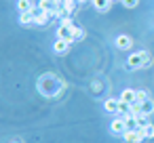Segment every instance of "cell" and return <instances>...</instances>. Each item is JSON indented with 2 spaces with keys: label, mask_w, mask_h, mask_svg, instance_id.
Listing matches in <instances>:
<instances>
[{
  "label": "cell",
  "mask_w": 154,
  "mask_h": 143,
  "mask_svg": "<svg viewBox=\"0 0 154 143\" xmlns=\"http://www.w3.org/2000/svg\"><path fill=\"white\" fill-rule=\"evenodd\" d=\"M36 7H38L40 11H47V13H51V11H53V2H51V0H38Z\"/></svg>",
  "instance_id": "2e32d148"
},
{
  "label": "cell",
  "mask_w": 154,
  "mask_h": 143,
  "mask_svg": "<svg viewBox=\"0 0 154 143\" xmlns=\"http://www.w3.org/2000/svg\"><path fill=\"white\" fill-rule=\"evenodd\" d=\"M137 2H139V0H120V4H122V7H127V9H135V7H137Z\"/></svg>",
  "instance_id": "ffe728a7"
},
{
  "label": "cell",
  "mask_w": 154,
  "mask_h": 143,
  "mask_svg": "<svg viewBox=\"0 0 154 143\" xmlns=\"http://www.w3.org/2000/svg\"><path fill=\"white\" fill-rule=\"evenodd\" d=\"M118 99L125 101V103H135V88H122Z\"/></svg>",
  "instance_id": "8fae6325"
},
{
  "label": "cell",
  "mask_w": 154,
  "mask_h": 143,
  "mask_svg": "<svg viewBox=\"0 0 154 143\" xmlns=\"http://www.w3.org/2000/svg\"><path fill=\"white\" fill-rule=\"evenodd\" d=\"M131 114H133V116H139V114H141V103H139V101L131 103Z\"/></svg>",
  "instance_id": "d6986e66"
},
{
  "label": "cell",
  "mask_w": 154,
  "mask_h": 143,
  "mask_svg": "<svg viewBox=\"0 0 154 143\" xmlns=\"http://www.w3.org/2000/svg\"><path fill=\"white\" fill-rule=\"evenodd\" d=\"M63 9H66L68 15H72V13L78 9V2H76V0H63Z\"/></svg>",
  "instance_id": "9a60e30c"
},
{
  "label": "cell",
  "mask_w": 154,
  "mask_h": 143,
  "mask_svg": "<svg viewBox=\"0 0 154 143\" xmlns=\"http://www.w3.org/2000/svg\"><path fill=\"white\" fill-rule=\"evenodd\" d=\"M9 143H23V141H21V139H19V137H15V139H11V141H9Z\"/></svg>",
  "instance_id": "603a6c76"
},
{
  "label": "cell",
  "mask_w": 154,
  "mask_h": 143,
  "mask_svg": "<svg viewBox=\"0 0 154 143\" xmlns=\"http://www.w3.org/2000/svg\"><path fill=\"white\" fill-rule=\"evenodd\" d=\"M152 112H154V101H152V99L143 101V103H141V114L150 118V114H152Z\"/></svg>",
  "instance_id": "5bb4252c"
},
{
  "label": "cell",
  "mask_w": 154,
  "mask_h": 143,
  "mask_svg": "<svg viewBox=\"0 0 154 143\" xmlns=\"http://www.w3.org/2000/svg\"><path fill=\"white\" fill-rule=\"evenodd\" d=\"M148 99H150V95H148L143 88H137V91H135V101L143 103V101H148Z\"/></svg>",
  "instance_id": "e0dca14e"
},
{
  "label": "cell",
  "mask_w": 154,
  "mask_h": 143,
  "mask_svg": "<svg viewBox=\"0 0 154 143\" xmlns=\"http://www.w3.org/2000/svg\"><path fill=\"white\" fill-rule=\"evenodd\" d=\"M87 34H85V30L82 28H74V34H72V42H78V40H82Z\"/></svg>",
  "instance_id": "ac0fdd59"
},
{
  "label": "cell",
  "mask_w": 154,
  "mask_h": 143,
  "mask_svg": "<svg viewBox=\"0 0 154 143\" xmlns=\"http://www.w3.org/2000/svg\"><path fill=\"white\" fill-rule=\"evenodd\" d=\"M150 63H152V57L148 51H137V53L127 57V67H131V70H139V67H146Z\"/></svg>",
  "instance_id": "7a4b0ae2"
},
{
  "label": "cell",
  "mask_w": 154,
  "mask_h": 143,
  "mask_svg": "<svg viewBox=\"0 0 154 143\" xmlns=\"http://www.w3.org/2000/svg\"><path fill=\"white\" fill-rule=\"evenodd\" d=\"M137 130L146 137V141H148V139H154V124H152V122H148L143 128H137Z\"/></svg>",
  "instance_id": "7c38bea8"
},
{
  "label": "cell",
  "mask_w": 154,
  "mask_h": 143,
  "mask_svg": "<svg viewBox=\"0 0 154 143\" xmlns=\"http://www.w3.org/2000/svg\"><path fill=\"white\" fill-rule=\"evenodd\" d=\"M59 23L61 25H74V19H72V15H66V17L59 19Z\"/></svg>",
  "instance_id": "44dd1931"
},
{
  "label": "cell",
  "mask_w": 154,
  "mask_h": 143,
  "mask_svg": "<svg viewBox=\"0 0 154 143\" xmlns=\"http://www.w3.org/2000/svg\"><path fill=\"white\" fill-rule=\"evenodd\" d=\"M122 141H125V143H143L146 137L135 128V130H127V133L122 135Z\"/></svg>",
  "instance_id": "5b68a950"
},
{
  "label": "cell",
  "mask_w": 154,
  "mask_h": 143,
  "mask_svg": "<svg viewBox=\"0 0 154 143\" xmlns=\"http://www.w3.org/2000/svg\"><path fill=\"white\" fill-rule=\"evenodd\" d=\"M34 25H47V23H51V13H47V11H40L38 7H34Z\"/></svg>",
  "instance_id": "277c9868"
},
{
  "label": "cell",
  "mask_w": 154,
  "mask_h": 143,
  "mask_svg": "<svg viewBox=\"0 0 154 143\" xmlns=\"http://www.w3.org/2000/svg\"><path fill=\"white\" fill-rule=\"evenodd\" d=\"M61 88H63V82L57 80L53 74L40 76V80H38V91L42 97H55V95H59Z\"/></svg>",
  "instance_id": "6da1fadb"
},
{
  "label": "cell",
  "mask_w": 154,
  "mask_h": 143,
  "mask_svg": "<svg viewBox=\"0 0 154 143\" xmlns=\"http://www.w3.org/2000/svg\"><path fill=\"white\" fill-rule=\"evenodd\" d=\"M74 28H76V25H61V23H59V28H57V38H63V40H70V42H72Z\"/></svg>",
  "instance_id": "52a82bcc"
},
{
  "label": "cell",
  "mask_w": 154,
  "mask_h": 143,
  "mask_svg": "<svg viewBox=\"0 0 154 143\" xmlns=\"http://www.w3.org/2000/svg\"><path fill=\"white\" fill-rule=\"evenodd\" d=\"M114 44H116V49L127 51V49H131V46H133V38H131V36H127V34H120V36H116Z\"/></svg>",
  "instance_id": "8992f818"
},
{
  "label": "cell",
  "mask_w": 154,
  "mask_h": 143,
  "mask_svg": "<svg viewBox=\"0 0 154 143\" xmlns=\"http://www.w3.org/2000/svg\"><path fill=\"white\" fill-rule=\"evenodd\" d=\"M19 23L21 25H32L34 23V13H19Z\"/></svg>",
  "instance_id": "4fadbf2b"
},
{
  "label": "cell",
  "mask_w": 154,
  "mask_h": 143,
  "mask_svg": "<svg viewBox=\"0 0 154 143\" xmlns=\"http://www.w3.org/2000/svg\"><path fill=\"white\" fill-rule=\"evenodd\" d=\"M78 2V7H82V4H87V0H76Z\"/></svg>",
  "instance_id": "cb8c5ba5"
},
{
  "label": "cell",
  "mask_w": 154,
  "mask_h": 143,
  "mask_svg": "<svg viewBox=\"0 0 154 143\" xmlns=\"http://www.w3.org/2000/svg\"><path fill=\"white\" fill-rule=\"evenodd\" d=\"M112 7V0H93V9L97 13H108Z\"/></svg>",
  "instance_id": "30bf717a"
},
{
  "label": "cell",
  "mask_w": 154,
  "mask_h": 143,
  "mask_svg": "<svg viewBox=\"0 0 154 143\" xmlns=\"http://www.w3.org/2000/svg\"><path fill=\"white\" fill-rule=\"evenodd\" d=\"M118 103H120V99H114V97H110V99H106V101H103V109H106L108 114L116 116V114H118Z\"/></svg>",
  "instance_id": "9c48e42d"
},
{
  "label": "cell",
  "mask_w": 154,
  "mask_h": 143,
  "mask_svg": "<svg viewBox=\"0 0 154 143\" xmlns=\"http://www.w3.org/2000/svg\"><path fill=\"white\" fill-rule=\"evenodd\" d=\"M53 7H63V0H51Z\"/></svg>",
  "instance_id": "7402d4cb"
},
{
  "label": "cell",
  "mask_w": 154,
  "mask_h": 143,
  "mask_svg": "<svg viewBox=\"0 0 154 143\" xmlns=\"http://www.w3.org/2000/svg\"><path fill=\"white\" fill-rule=\"evenodd\" d=\"M70 40H63V38H57L55 42H53V53H57V55H63L68 49H70Z\"/></svg>",
  "instance_id": "ba28073f"
},
{
  "label": "cell",
  "mask_w": 154,
  "mask_h": 143,
  "mask_svg": "<svg viewBox=\"0 0 154 143\" xmlns=\"http://www.w3.org/2000/svg\"><path fill=\"white\" fill-rule=\"evenodd\" d=\"M112 2H120V0H112Z\"/></svg>",
  "instance_id": "d4e9b609"
},
{
  "label": "cell",
  "mask_w": 154,
  "mask_h": 143,
  "mask_svg": "<svg viewBox=\"0 0 154 143\" xmlns=\"http://www.w3.org/2000/svg\"><path fill=\"white\" fill-rule=\"evenodd\" d=\"M110 133L112 135H125L127 133V118L114 116V120L110 122Z\"/></svg>",
  "instance_id": "3957f363"
}]
</instances>
